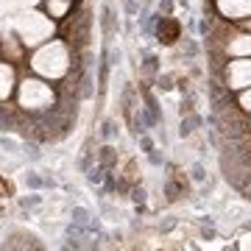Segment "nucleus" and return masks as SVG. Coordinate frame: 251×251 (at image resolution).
Instances as JSON below:
<instances>
[{
    "label": "nucleus",
    "mask_w": 251,
    "mask_h": 251,
    "mask_svg": "<svg viewBox=\"0 0 251 251\" xmlns=\"http://www.w3.org/2000/svg\"><path fill=\"white\" fill-rule=\"evenodd\" d=\"M31 70L36 75H42L48 81H59L64 78L73 67V50L70 42L64 39H50V42H42V45L34 50V56L28 59Z\"/></svg>",
    "instance_id": "1"
},
{
    "label": "nucleus",
    "mask_w": 251,
    "mask_h": 251,
    "mask_svg": "<svg viewBox=\"0 0 251 251\" xmlns=\"http://www.w3.org/2000/svg\"><path fill=\"white\" fill-rule=\"evenodd\" d=\"M17 103L25 112H45L56 103V90L48 78H23L17 84Z\"/></svg>",
    "instance_id": "2"
},
{
    "label": "nucleus",
    "mask_w": 251,
    "mask_h": 251,
    "mask_svg": "<svg viewBox=\"0 0 251 251\" xmlns=\"http://www.w3.org/2000/svg\"><path fill=\"white\" fill-rule=\"evenodd\" d=\"M14 28H17V36H20L23 45L36 48L53 36V17L50 14H42V11H28V14H23L17 20Z\"/></svg>",
    "instance_id": "3"
},
{
    "label": "nucleus",
    "mask_w": 251,
    "mask_h": 251,
    "mask_svg": "<svg viewBox=\"0 0 251 251\" xmlns=\"http://www.w3.org/2000/svg\"><path fill=\"white\" fill-rule=\"evenodd\" d=\"M226 87L229 90H246L251 87V56H237L226 67Z\"/></svg>",
    "instance_id": "4"
},
{
    "label": "nucleus",
    "mask_w": 251,
    "mask_h": 251,
    "mask_svg": "<svg viewBox=\"0 0 251 251\" xmlns=\"http://www.w3.org/2000/svg\"><path fill=\"white\" fill-rule=\"evenodd\" d=\"M215 6L226 20H249L251 17V0H215Z\"/></svg>",
    "instance_id": "5"
},
{
    "label": "nucleus",
    "mask_w": 251,
    "mask_h": 251,
    "mask_svg": "<svg viewBox=\"0 0 251 251\" xmlns=\"http://www.w3.org/2000/svg\"><path fill=\"white\" fill-rule=\"evenodd\" d=\"M17 90V75L11 62H0V103L11 98V92Z\"/></svg>",
    "instance_id": "6"
},
{
    "label": "nucleus",
    "mask_w": 251,
    "mask_h": 251,
    "mask_svg": "<svg viewBox=\"0 0 251 251\" xmlns=\"http://www.w3.org/2000/svg\"><path fill=\"white\" fill-rule=\"evenodd\" d=\"M226 53L229 56H251V34H237L232 36V42L226 45Z\"/></svg>",
    "instance_id": "7"
},
{
    "label": "nucleus",
    "mask_w": 251,
    "mask_h": 251,
    "mask_svg": "<svg viewBox=\"0 0 251 251\" xmlns=\"http://www.w3.org/2000/svg\"><path fill=\"white\" fill-rule=\"evenodd\" d=\"M45 9L53 20H62V17H67V11H70V0H45Z\"/></svg>",
    "instance_id": "8"
},
{
    "label": "nucleus",
    "mask_w": 251,
    "mask_h": 251,
    "mask_svg": "<svg viewBox=\"0 0 251 251\" xmlns=\"http://www.w3.org/2000/svg\"><path fill=\"white\" fill-rule=\"evenodd\" d=\"M240 109L251 112V87H246V90L240 92Z\"/></svg>",
    "instance_id": "9"
},
{
    "label": "nucleus",
    "mask_w": 251,
    "mask_h": 251,
    "mask_svg": "<svg viewBox=\"0 0 251 251\" xmlns=\"http://www.w3.org/2000/svg\"><path fill=\"white\" fill-rule=\"evenodd\" d=\"M237 246H240V249H251V234H243Z\"/></svg>",
    "instance_id": "10"
},
{
    "label": "nucleus",
    "mask_w": 251,
    "mask_h": 251,
    "mask_svg": "<svg viewBox=\"0 0 251 251\" xmlns=\"http://www.w3.org/2000/svg\"><path fill=\"white\" fill-rule=\"evenodd\" d=\"M0 45H3V42H0Z\"/></svg>",
    "instance_id": "11"
}]
</instances>
